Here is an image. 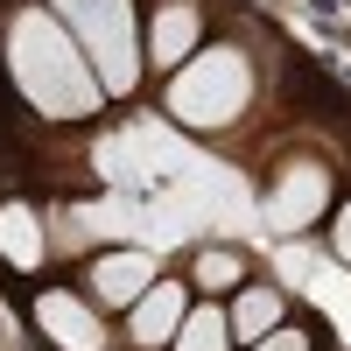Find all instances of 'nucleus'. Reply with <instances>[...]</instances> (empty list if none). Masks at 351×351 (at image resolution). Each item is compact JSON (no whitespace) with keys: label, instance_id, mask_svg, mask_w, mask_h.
Returning <instances> with one entry per match:
<instances>
[{"label":"nucleus","instance_id":"obj_10","mask_svg":"<svg viewBox=\"0 0 351 351\" xmlns=\"http://www.w3.org/2000/svg\"><path fill=\"white\" fill-rule=\"evenodd\" d=\"M225 337H232V324L218 309H197V316L176 324V351H225Z\"/></svg>","mask_w":351,"mask_h":351},{"label":"nucleus","instance_id":"obj_13","mask_svg":"<svg viewBox=\"0 0 351 351\" xmlns=\"http://www.w3.org/2000/svg\"><path fill=\"white\" fill-rule=\"evenodd\" d=\"M260 351H309V344H302V330H267V344H260Z\"/></svg>","mask_w":351,"mask_h":351},{"label":"nucleus","instance_id":"obj_1","mask_svg":"<svg viewBox=\"0 0 351 351\" xmlns=\"http://www.w3.org/2000/svg\"><path fill=\"white\" fill-rule=\"evenodd\" d=\"M8 64H14V84L28 92V106H43L49 120H77V112L99 106V71L77 56V43L56 28L49 14H14L8 28Z\"/></svg>","mask_w":351,"mask_h":351},{"label":"nucleus","instance_id":"obj_12","mask_svg":"<svg viewBox=\"0 0 351 351\" xmlns=\"http://www.w3.org/2000/svg\"><path fill=\"white\" fill-rule=\"evenodd\" d=\"M197 281H204V288L239 281V260H232V253H204V260H197Z\"/></svg>","mask_w":351,"mask_h":351},{"label":"nucleus","instance_id":"obj_4","mask_svg":"<svg viewBox=\"0 0 351 351\" xmlns=\"http://www.w3.org/2000/svg\"><path fill=\"white\" fill-rule=\"evenodd\" d=\"M316 211H324V169L302 162V169H288V176H281V190H274V204H267V218H274L281 232H295V225H309Z\"/></svg>","mask_w":351,"mask_h":351},{"label":"nucleus","instance_id":"obj_14","mask_svg":"<svg viewBox=\"0 0 351 351\" xmlns=\"http://www.w3.org/2000/svg\"><path fill=\"white\" fill-rule=\"evenodd\" d=\"M337 253L351 260V204H344V218H337Z\"/></svg>","mask_w":351,"mask_h":351},{"label":"nucleus","instance_id":"obj_9","mask_svg":"<svg viewBox=\"0 0 351 351\" xmlns=\"http://www.w3.org/2000/svg\"><path fill=\"white\" fill-rule=\"evenodd\" d=\"M225 324L239 330V337H267V330L281 324V295H274V288H246V295H239V309H232Z\"/></svg>","mask_w":351,"mask_h":351},{"label":"nucleus","instance_id":"obj_6","mask_svg":"<svg viewBox=\"0 0 351 351\" xmlns=\"http://www.w3.org/2000/svg\"><path fill=\"white\" fill-rule=\"evenodd\" d=\"M92 281H99L106 302H141V295L155 288V260H148V253H106Z\"/></svg>","mask_w":351,"mask_h":351},{"label":"nucleus","instance_id":"obj_11","mask_svg":"<svg viewBox=\"0 0 351 351\" xmlns=\"http://www.w3.org/2000/svg\"><path fill=\"white\" fill-rule=\"evenodd\" d=\"M190 43H197V14H190V8H169V14L155 21V56H162V64H176Z\"/></svg>","mask_w":351,"mask_h":351},{"label":"nucleus","instance_id":"obj_2","mask_svg":"<svg viewBox=\"0 0 351 351\" xmlns=\"http://www.w3.org/2000/svg\"><path fill=\"white\" fill-rule=\"evenodd\" d=\"M239 106H246V56L239 49H204L169 84V112L190 120V127H225Z\"/></svg>","mask_w":351,"mask_h":351},{"label":"nucleus","instance_id":"obj_7","mask_svg":"<svg viewBox=\"0 0 351 351\" xmlns=\"http://www.w3.org/2000/svg\"><path fill=\"white\" fill-rule=\"evenodd\" d=\"M176 324H183V288L155 281L148 295L134 302V344H162V337H176Z\"/></svg>","mask_w":351,"mask_h":351},{"label":"nucleus","instance_id":"obj_5","mask_svg":"<svg viewBox=\"0 0 351 351\" xmlns=\"http://www.w3.org/2000/svg\"><path fill=\"white\" fill-rule=\"evenodd\" d=\"M36 316H43V330L64 344V351H99V344H106L99 316L84 309V302H71V295H43V309H36Z\"/></svg>","mask_w":351,"mask_h":351},{"label":"nucleus","instance_id":"obj_3","mask_svg":"<svg viewBox=\"0 0 351 351\" xmlns=\"http://www.w3.org/2000/svg\"><path fill=\"white\" fill-rule=\"evenodd\" d=\"M56 14L77 28V43L99 64L106 92H127L134 71H141V56H134V8L127 0H56Z\"/></svg>","mask_w":351,"mask_h":351},{"label":"nucleus","instance_id":"obj_8","mask_svg":"<svg viewBox=\"0 0 351 351\" xmlns=\"http://www.w3.org/2000/svg\"><path fill=\"white\" fill-rule=\"evenodd\" d=\"M0 253L14 260V267H36L43 260V225L21 211V204H8V211H0Z\"/></svg>","mask_w":351,"mask_h":351}]
</instances>
